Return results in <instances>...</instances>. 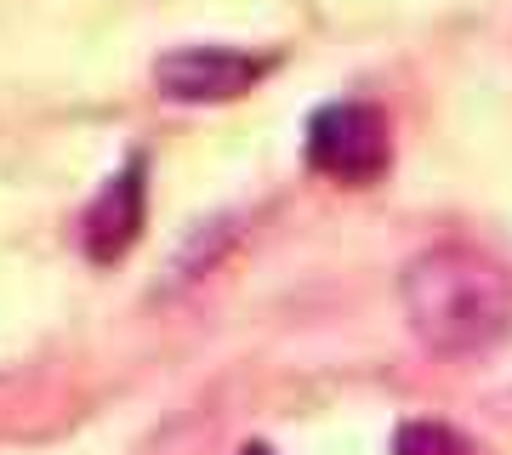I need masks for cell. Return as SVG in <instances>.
<instances>
[{
	"label": "cell",
	"mask_w": 512,
	"mask_h": 455,
	"mask_svg": "<svg viewBox=\"0 0 512 455\" xmlns=\"http://www.w3.org/2000/svg\"><path fill=\"white\" fill-rule=\"evenodd\" d=\"M404 319L433 353H484L512 330V279L473 245H433L399 273Z\"/></svg>",
	"instance_id": "1"
},
{
	"label": "cell",
	"mask_w": 512,
	"mask_h": 455,
	"mask_svg": "<svg viewBox=\"0 0 512 455\" xmlns=\"http://www.w3.org/2000/svg\"><path fill=\"white\" fill-rule=\"evenodd\" d=\"M308 165L336 182H376L387 171V114L370 103H325L308 120Z\"/></svg>",
	"instance_id": "2"
},
{
	"label": "cell",
	"mask_w": 512,
	"mask_h": 455,
	"mask_svg": "<svg viewBox=\"0 0 512 455\" xmlns=\"http://www.w3.org/2000/svg\"><path fill=\"white\" fill-rule=\"evenodd\" d=\"M262 69H268L262 57H245L234 46H177L154 63V80L177 103H228L239 91H251Z\"/></svg>",
	"instance_id": "3"
},
{
	"label": "cell",
	"mask_w": 512,
	"mask_h": 455,
	"mask_svg": "<svg viewBox=\"0 0 512 455\" xmlns=\"http://www.w3.org/2000/svg\"><path fill=\"white\" fill-rule=\"evenodd\" d=\"M137 234H143V160H126L86 211V256L120 262L137 245Z\"/></svg>",
	"instance_id": "4"
},
{
	"label": "cell",
	"mask_w": 512,
	"mask_h": 455,
	"mask_svg": "<svg viewBox=\"0 0 512 455\" xmlns=\"http://www.w3.org/2000/svg\"><path fill=\"white\" fill-rule=\"evenodd\" d=\"M393 455H461V444H456L450 427H439V421H410V427H399V438H393Z\"/></svg>",
	"instance_id": "5"
},
{
	"label": "cell",
	"mask_w": 512,
	"mask_h": 455,
	"mask_svg": "<svg viewBox=\"0 0 512 455\" xmlns=\"http://www.w3.org/2000/svg\"><path fill=\"white\" fill-rule=\"evenodd\" d=\"M239 455H274V450H268V444H245Z\"/></svg>",
	"instance_id": "6"
}]
</instances>
